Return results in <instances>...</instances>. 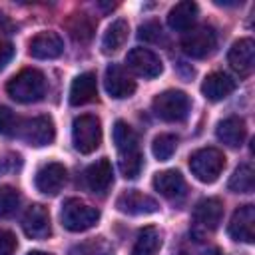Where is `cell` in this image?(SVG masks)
I'll return each instance as SVG.
<instances>
[{"instance_id":"31","label":"cell","mask_w":255,"mask_h":255,"mask_svg":"<svg viewBox=\"0 0 255 255\" xmlns=\"http://www.w3.org/2000/svg\"><path fill=\"white\" fill-rule=\"evenodd\" d=\"M141 167H143V159L137 149L120 153V171L126 179H135L139 175Z\"/></svg>"},{"instance_id":"4","label":"cell","mask_w":255,"mask_h":255,"mask_svg":"<svg viewBox=\"0 0 255 255\" xmlns=\"http://www.w3.org/2000/svg\"><path fill=\"white\" fill-rule=\"evenodd\" d=\"M153 114L163 122H183L189 114V96L181 90H165L151 102Z\"/></svg>"},{"instance_id":"25","label":"cell","mask_w":255,"mask_h":255,"mask_svg":"<svg viewBox=\"0 0 255 255\" xmlns=\"http://www.w3.org/2000/svg\"><path fill=\"white\" fill-rule=\"evenodd\" d=\"M161 247V235L155 227L147 225L137 233V239L133 243L131 255H155Z\"/></svg>"},{"instance_id":"15","label":"cell","mask_w":255,"mask_h":255,"mask_svg":"<svg viewBox=\"0 0 255 255\" xmlns=\"http://www.w3.org/2000/svg\"><path fill=\"white\" fill-rule=\"evenodd\" d=\"M104 86L106 92L110 94V98L114 100H124L129 98L135 92V82L126 74V70L118 64H110L106 68V76H104Z\"/></svg>"},{"instance_id":"19","label":"cell","mask_w":255,"mask_h":255,"mask_svg":"<svg viewBox=\"0 0 255 255\" xmlns=\"http://www.w3.org/2000/svg\"><path fill=\"white\" fill-rule=\"evenodd\" d=\"M215 133H217V139L223 141L225 145L239 147V145H243V141L247 137V128H245V122L241 118L231 116V118H225L217 124Z\"/></svg>"},{"instance_id":"3","label":"cell","mask_w":255,"mask_h":255,"mask_svg":"<svg viewBox=\"0 0 255 255\" xmlns=\"http://www.w3.org/2000/svg\"><path fill=\"white\" fill-rule=\"evenodd\" d=\"M189 169L201 183H213L225 169V155L217 147H201L189 155Z\"/></svg>"},{"instance_id":"8","label":"cell","mask_w":255,"mask_h":255,"mask_svg":"<svg viewBox=\"0 0 255 255\" xmlns=\"http://www.w3.org/2000/svg\"><path fill=\"white\" fill-rule=\"evenodd\" d=\"M126 64L128 68L139 76V78H145V80H151V78H157L161 72H163V62L161 58L151 52L149 48H131L126 56Z\"/></svg>"},{"instance_id":"27","label":"cell","mask_w":255,"mask_h":255,"mask_svg":"<svg viewBox=\"0 0 255 255\" xmlns=\"http://www.w3.org/2000/svg\"><path fill=\"white\" fill-rule=\"evenodd\" d=\"M112 135H114V143H116V147L120 149V153L137 149V135H135L133 128H131L128 122L118 120V122L114 124Z\"/></svg>"},{"instance_id":"21","label":"cell","mask_w":255,"mask_h":255,"mask_svg":"<svg viewBox=\"0 0 255 255\" xmlns=\"http://www.w3.org/2000/svg\"><path fill=\"white\" fill-rule=\"evenodd\" d=\"M223 217V203L217 197L201 199L193 209V219L205 229H215Z\"/></svg>"},{"instance_id":"36","label":"cell","mask_w":255,"mask_h":255,"mask_svg":"<svg viewBox=\"0 0 255 255\" xmlns=\"http://www.w3.org/2000/svg\"><path fill=\"white\" fill-rule=\"evenodd\" d=\"M201 255H221V253H219V249H207V251H203Z\"/></svg>"},{"instance_id":"11","label":"cell","mask_w":255,"mask_h":255,"mask_svg":"<svg viewBox=\"0 0 255 255\" xmlns=\"http://www.w3.org/2000/svg\"><path fill=\"white\" fill-rule=\"evenodd\" d=\"M66 167L58 161H50V163H44L36 175H34V185L40 193L44 195H56L58 191H62L64 183H66Z\"/></svg>"},{"instance_id":"26","label":"cell","mask_w":255,"mask_h":255,"mask_svg":"<svg viewBox=\"0 0 255 255\" xmlns=\"http://www.w3.org/2000/svg\"><path fill=\"white\" fill-rule=\"evenodd\" d=\"M68 255H114V247L106 237H92L72 245Z\"/></svg>"},{"instance_id":"13","label":"cell","mask_w":255,"mask_h":255,"mask_svg":"<svg viewBox=\"0 0 255 255\" xmlns=\"http://www.w3.org/2000/svg\"><path fill=\"white\" fill-rule=\"evenodd\" d=\"M22 229L32 239H46L52 233V223H50L48 209L40 203L30 205L26 209L24 217H22Z\"/></svg>"},{"instance_id":"2","label":"cell","mask_w":255,"mask_h":255,"mask_svg":"<svg viewBox=\"0 0 255 255\" xmlns=\"http://www.w3.org/2000/svg\"><path fill=\"white\" fill-rule=\"evenodd\" d=\"M60 221L62 225L72 231V233H80V231H88L92 229L98 221H100V211L88 203H84L82 199L70 197L62 203V211H60Z\"/></svg>"},{"instance_id":"10","label":"cell","mask_w":255,"mask_h":255,"mask_svg":"<svg viewBox=\"0 0 255 255\" xmlns=\"http://www.w3.org/2000/svg\"><path fill=\"white\" fill-rule=\"evenodd\" d=\"M227 233L235 241L253 243L255 241V207L253 205H241L231 215Z\"/></svg>"},{"instance_id":"28","label":"cell","mask_w":255,"mask_h":255,"mask_svg":"<svg viewBox=\"0 0 255 255\" xmlns=\"http://www.w3.org/2000/svg\"><path fill=\"white\" fill-rule=\"evenodd\" d=\"M253 183H255V175H253L251 163H241V165L233 171V175H231L227 187H229V191H233V193H251V191H253Z\"/></svg>"},{"instance_id":"33","label":"cell","mask_w":255,"mask_h":255,"mask_svg":"<svg viewBox=\"0 0 255 255\" xmlns=\"http://www.w3.org/2000/svg\"><path fill=\"white\" fill-rule=\"evenodd\" d=\"M137 36H139V40H143V42H159V40H161V26H159L157 22L149 20V22H145V24L139 26Z\"/></svg>"},{"instance_id":"1","label":"cell","mask_w":255,"mask_h":255,"mask_svg":"<svg viewBox=\"0 0 255 255\" xmlns=\"http://www.w3.org/2000/svg\"><path fill=\"white\" fill-rule=\"evenodd\" d=\"M46 92L44 74L36 68H26L12 76L6 84V94L18 104H32L38 102Z\"/></svg>"},{"instance_id":"9","label":"cell","mask_w":255,"mask_h":255,"mask_svg":"<svg viewBox=\"0 0 255 255\" xmlns=\"http://www.w3.org/2000/svg\"><path fill=\"white\" fill-rule=\"evenodd\" d=\"M116 209L126 215H151L159 209V203L143 191L128 189L116 199Z\"/></svg>"},{"instance_id":"20","label":"cell","mask_w":255,"mask_h":255,"mask_svg":"<svg viewBox=\"0 0 255 255\" xmlns=\"http://www.w3.org/2000/svg\"><path fill=\"white\" fill-rule=\"evenodd\" d=\"M153 187L159 195L167 199H177L185 193V179L177 169H165V171L155 173Z\"/></svg>"},{"instance_id":"5","label":"cell","mask_w":255,"mask_h":255,"mask_svg":"<svg viewBox=\"0 0 255 255\" xmlns=\"http://www.w3.org/2000/svg\"><path fill=\"white\" fill-rule=\"evenodd\" d=\"M72 143L84 155L94 153L102 143V124H100V120L92 114L78 116L72 124Z\"/></svg>"},{"instance_id":"12","label":"cell","mask_w":255,"mask_h":255,"mask_svg":"<svg viewBox=\"0 0 255 255\" xmlns=\"http://www.w3.org/2000/svg\"><path fill=\"white\" fill-rule=\"evenodd\" d=\"M227 62L239 76H249L255 68V42L251 38L237 40L227 52Z\"/></svg>"},{"instance_id":"34","label":"cell","mask_w":255,"mask_h":255,"mask_svg":"<svg viewBox=\"0 0 255 255\" xmlns=\"http://www.w3.org/2000/svg\"><path fill=\"white\" fill-rule=\"evenodd\" d=\"M18 247L16 235L8 229H0V255H14Z\"/></svg>"},{"instance_id":"24","label":"cell","mask_w":255,"mask_h":255,"mask_svg":"<svg viewBox=\"0 0 255 255\" xmlns=\"http://www.w3.org/2000/svg\"><path fill=\"white\" fill-rule=\"evenodd\" d=\"M68 30H70V36L80 42V44H88L96 32V20L84 12H76L72 14V18L68 20Z\"/></svg>"},{"instance_id":"32","label":"cell","mask_w":255,"mask_h":255,"mask_svg":"<svg viewBox=\"0 0 255 255\" xmlns=\"http://www.w3.org/2000/svg\"><path fill=\"white\" fill-rule=\"evenodd\" d=\"M18 118L14 116V112L6 106H0V133L2 135H14L18 133Z\"/></svg>"},{"instance_id":"18","label":"cell","mask_w":255,"mask_h":255,"mask_svg":"<svg viewBox=\"0 0 255 255\" xmlns=\"http://www.w3.org/2000/svg\"><path fill=\"white\" fill-rule=\"evenodd\" d=\"M98 96V80L94 72H84L74 78L70 86V104L72 106H84L94 102Z\"/></svg>"},{"instance_id":"37","label":"cell","mask_w":255,"mask_h":255,"mask_svg":"<svg viewBox=\"0 0 255 255\" xmlns=\"http://www.w3.org/2000/svg\"><path fill=\"white\" fill-rule=\"evenodd\" d=\"M28 255H50V253H44V251H30Z\"/></svg>"},{"instance_id":"30","label":"cell","mask_w":255,"mask_h":255,"mask_svg":"<svg viewBox=\"0 0 255 255\" xmlns=\"http://www.w3.org/2000/svg\"><path fill=\"white\" fill-rule=\"evenodd\" d=\"M20 191L16 187H10V185H2L0 187V219H6V217H12L18 207H20Z\"/></svg>"},{"instance_id":"7","label":"cell","mask_w":255,"mask_h":255,"mask_svg":"<svg viewBox=\"0 0 255 255\" xmlns=\"http://www.w3.org/2000/svg\"><path fill=\"white\" fill-rule=\"evenodd\" d=\"M20 137L34 147H44L50 145L56 137V126L54 120L50 116H36L32 120H26L20 128H18Z\"/></svg>"},{"instance_id":"14","label":"cell","mask_w":255,"mask_h":255,"mask_svg":"<svg viewBox=\"0 0 255 255\" xmlns=\"http://www.w3.org/2000/svg\"><path fill=\"white\" fill-rule=\"evenodd\" d=\"M28 52L36 60H54V58L62 56V52H64V40L56 32H38L30 40Z\"/></svg>"},{"instance_id":"23","label":"cell","mask_w":255,"mask_h":255,"mask_svg":"<svg viewBox=\"0 0 255 255\" xmlns=\"http://www.w3.org/2000/svg\"><path fill=\"white\" fill-rule=\"evenodd\" d=\"M128 32H129V26H128L126 20H122V18L114 20V22L108 26V30H106V34H104V38H102V50H104V54H114V52H118V50L126 44Z\"/></svg>"},{"instance_id":"35","label":"cell","mask_w":255,"mask_h":255,"mask_svg":"<svg viewBox=\"0 0 255 255\" xmlns=\"http://www.w3.org/2000/svg\"><path fill=\"white\" fill-rule=\"evenodd\" d=\"M12 56H14V46L8 40H2L0 38V72L8 66V62L12 60Z\"/></svg>"},{"instance_id":"6","label":"cell","mask_w":255,"mask_h":255,"mask_svg":"<svg viewBox=\"0 0 255 255\" xmlns=\"http://www.w3.org/2000/svg\"><path fill=\"white\" fill-rule=\"evenodd\" d=\"M215 46H217V34L213 30V26H207V24H201V26L187 30V34L181 40L183 52L195 60L211 56L215 52Z\"/></svg>"},{"instance_id":"29","label":"cell","mask_w":255,"mask_h":255,"mask_svg":"<svg viewBox=\"0 0 255 255\" xmlns=\"http://www.w3.org/2000/svg\"><path fill=\"white\" fill-rule=\"evenodd\" d=\"M177 149V135L173 133H159L153 137V143H151V153L155 159L159 161H167Z\"/></svg>"},{"instance_id":"17","label":"cell","mask_w":255,"mask_h":255,"mask_svg":"<svg viewBox=\"0 0 255 255\" xmlns=\"http://www.w3.org/2000/svg\"><path fill=\"white\" fill-rule=\"evenodd\" d=\"M235 88H237V82L225 72H213V74L205 76V80L201 82V94L209 102L225 100L227 96H231L235 92Z\"/></svg>"},{"instance_id":"22","label":"cell","mask_w":255,"mask_h":255,"mask_svg":"<svg viewBox=\"0 0 255 255\" xmlns=\"http://www.w3.org/2000/svg\"><path fill=\"white\" fill-rule=\"evenodd\" d=\"M197 4L191 2V0H183L179 4H175L169 14H167V24L171 30L175 32H187L191 30V26L195 24V18H197Z\"/></svg>"},{"instance_id":"16","label":"cell","mask_w":255,"mask_h":255,"mask_svg":"<svg viewBox=\"0 0 255 255\" xmlns=\"http://www.w3.org/2000/svg\"><path fill=\"white\" fill-rule=\"evenodd\" d=\"M84 181H86V187L94 193H106L110 189V185L114 183V169H112V163L110 159L102 157L94 163H90L84 171Z\"/></svg>"}]
</instances>
